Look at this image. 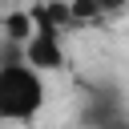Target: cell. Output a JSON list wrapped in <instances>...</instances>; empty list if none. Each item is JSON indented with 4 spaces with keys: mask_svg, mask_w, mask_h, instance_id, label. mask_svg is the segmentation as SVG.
Segmentation results:
<instances>
[{
    "mask_svg": "<svg viewBox=\"0 0 129 129\" xmlns=\"http://www.w3.org/2000/svg\"><path fill=\"white\" fill-rule=\"evenodd\" d=\"M129 8V0H69V16H73V28L81 24H101L109 16H121Z\"/></svg>",
    "mask_w": 129,
    "mask_h": 129,
    "instance_id": "3",
    "label": "cell"
},
{
    "mask_svg": "<svg viewBox=\"0 0 129 129\" xmlns=\"http://www.w3.org/2000/svg\"><path fill=\"white\" fill-rule=\"evenodd\" d=\"M48 101V85H44V73L28 69L20 60V52L12 60L0 64V121L8 125H28Z\"/></svg>",
    "mask_w": 129,
    "mask_h": 129,
    "instance_id": "1",
    "label": "cell"
},
{
    "mask_svg": "<svg viewBox=\"0 0 129 129\" xmlns=\"http://www.w3.org/2000/svg\"><path fill=\"white\" fill-rule=\"evenodd\" d=\"M20 60H24L28 69H36V73H60V69L69 64L60 32H56L52 24H32V36L20 44Z\"/></svg>",
    "mask_w": 129,
    "mask_h": 129,
    "instance_id": "2",
    "label": "cell"
},
{
    "mask_svg": "<svg viewBox=\"0 0 129 129\" xmlns=\"http://www.w3.org/2000/svg\"><path fill=\"white\" fill-rule=\"evenodd\" d=\"M0 32L20 48L28 36H32V16H28V8H16V12H8L4 20H0Z\"/></svg>",
    "mask_w": 129,
    "mask_h": 129,
    "instance_id": "4",
    "label": "cell"
}]
</instances>
